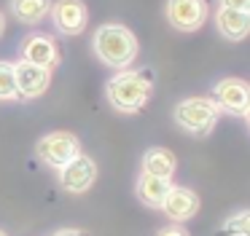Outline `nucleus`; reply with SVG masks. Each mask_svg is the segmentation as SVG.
Segmentation results:
<instances>
[{"label": "nucleus", "instance_id": "f257e3e1", "mask_svg": "<svg viewBox=\"0 0 250 236\" xmlns=\"http://www.w3.org/2000/svg\"><path fill=\"white\" fill-rule=\"evenodd\" d=\"M94 54L108 67H129L137 57V38L124 24H103L94 32Z\"/></svg>", "mask_w": 250, "mask_h": 236}, {"label": "nucleus", "instance_id": "f03ea898", "mask_svg": "<svg viewBox=\"0 0 250 236\" xmlns=\"http://www.w3.org/2000/svg\"><path fill=\"white\" fill-rule=\"evenodd\" d=\"M105 94H108V102L121 113H137L143 110V105L151 97V83L148 78H143V73H135V70H121L105 86Z\"/></svg>", "mask_w": 250, "mask_h": 236}, {"label": "nucleus", "instance_id": "7ed1b4c3", "mask_svg": "<svg viewBox=\"0 0 250 236\" xmlns=\"http://www.w3.org/2000/svg\"><path fill=\"white\" fill-rule=\"evenodd\" d=\"M221 107L212 102V97H188L175 107V123L191 134H210L218 123Z\"/></svg>", "mask_w": 250, "mask_h": 236}, {"label": "nucleus", "instance_id": "20e7f679", "mask_svg": "<svg viewBox=\"0 0 250 236\" xmlns=\"http://www.w3.org/2000/svg\"><path fill=\"white\" fill-rule=\"evenodd\" d=\"M35 153H38V158L43 161L46 166L60 169V166H65L70 158H76V156L81 153V142H78V137L70 132H51V134H46V137L38 139Z\"/></svg>", "mask_w": 250, "mask_h": 236}, {"label": "nucleus", "instance_id": "39448f33", "mask_svg": "<svg viewBox=\"0 0 250 236\" xmlns=\"http://www.w3.org/2000/svg\"><path fill=\"white\" fill-rule=\"evenodd\" d=\"M212 102L221 107V113L245 118L250 107V89L242 78H223L212 89Z\"/></svg>", "mask_w": 250, "mask_h": 236}, {"label": "nucleus", "instance_id": "423d86ee", "mask_svg": "<svg viewBox=\"0 0 250 236\" xmlns=\"http://www.w3.org/2000/svg\"><path fill=\"white\" fill-rule=\"evenodd\" d=\"M51 19H54L57 32L73 38V35H81L86 30V21H89V11L83 0H57L51 3Z\"/></svg>", "mask_w": 250, "mask_h": 236}, {"label": "nucleus", "instance_id": "0eeeda50", "mask_svg": "<svg viewBox=\"0 0 250 236\" xmlns=\"http://www.w3.org/2000/svg\"><path fill=\"white\" fill-rule=\"evenodd\" d=\"M97 180V164L89 156L78 153L76 158H70L65 166H60V185L67 193H83L94 185Z\"/></svg>", "mask_w": 250, "mask_h": 236}, {"label": "nucleus", "instance_id": "6e6552de", "mask_svg": "<svg viewBox=\"0 0 250 236\" xmlns=\"http://www.w3.org/2000/svg\"><path fill=\"white\" fill-rule=\"evenodd\" d=\"M14 80H17V97L35 99L41 97L51 83V67H41L33 62H17L14 64Z\"/></svg>", "mask_w": 250, "mask_h": 236}, {"label": "nucleus", "instance_id": "1a4fd4ad", "mask_svg": "<svg viewBox=\"0 0 250 236\" xmlns=\"http://www.w3.org/2000/svg\"><path fill=\"white\" fill-rule=\"evenodd\" d=\"M167 19L175 30L194 32L207 21L205 0H167Z\"/></svg>", "mask_w": 250, "mask_h": 236}, {"label": "nucleus", "instance_id": "9d476101", "mask_svg": "<svg viewBox=\"0 0 250 236\" xmlns=\"http://www.w3.org/2000/svg\"><path fill=\"white\" fill-rule=\"evenodd\" d=\"M162 209L167 217L172 220H191L196 212H199V196H196L191 188H183V185H172L167 191L162 201Z\"/></svg>", "mask_w": 250, "mask_h": 236}, {"label": "nucleus", "instance_id": "9b49d317", "mask_svg": "<svg viewBox=\"0 0 250 236\" xmlns=\"http://www.w3.org/2000/svg\"><path fill=\"white\" fill-rule=\"evenodd\" d=\"M22 59L41 67H54L60 62V51L49 35H27L22 40Z\"/></svg>", "mask_w": 250, "mask_h": 236}, {"label": "nucleus", "instance_id": "f8f14e48", "mask_svg": "<svg viewBox=\"0 0 250 236\" xmlns=\"http://www.w3.org/2000/svg\"><path fill=\"white\" fill-rule=\"evenodd\" d=\"M215 27L223 38H229V40H242L250 32V11L221 5V8L215 11Z\"/></svg>", "mask_w": 250, "mask_h": 236}, {"label": "nucleus", "instance_id": "ddd939ff", "mask_svg": "<svg viewBox=\"0 0 250 236\" xmlns=\"http://www.w3.org/2000/svg\"><path fill=\"white\" fill-rule=\"evenodd\" d=\"M169 188H172V182H169L167 177H156V175L143 172L140 180H137V198H140L146 207L162 209V201H164Z\"/></svg>", "mask_w": 250, "mask_h": 236}, {"label": "nucleus", "instance_id": "4468645a", "mask_svg": "<svg viewBox=\"0 0 250 236\" xmlns=\"http://www.w3.org/2000/svg\"><path fill=\"white\" fill-rule=\"evenodd\" d=\"M175 166H178V161H175V156L167 148H151L143 156V172H148V175L167 177L169 180L175 175Z\"/></svg>", "mask_w": 250, "mask_h": 236}, {"label": "nucleus", "instance_id": "2eb2a0df", "mask_svg": "<svg viewBox=\"0 0 250 236\" xmlns=\"http://www.w3.org/2000/svg\"><path fill=\"white\" fill-rule=\"evenodd\" d=\"M11 11L24 24H38L51 11V0H11Z\"/></svg>", "mask_w": 250, "mask_h": 236}, {"label": "nucleus", "instance_id": "dca6fc26", "mask_svg": "<svg viewBox=\"0 0 250 236\" xmlns=\"http://www.w3.org/2000/svg\"><path fill=\"white\" fill-rule=\"evenodd\" d=\"M218 236H250V212L242 209L218 228Z\"/></svg>", "mask_w": 250, "mask_h": 236}, {"label": "nucleus", "instance_id": "f3484780", "mask_svg": "<svg viewBox=\"0 0 250 236\" xmlns=\"http://www.w3.org/2000/svg\"><path fill=\"white\" fill-rule=\"evenodd\" d=\"M17 99V80H14V64L0 62V102Z\"/></svg>", "mask_w": 250, "mask_h": 236}, {"label": "nucleus", "instance_id": "a211bd4d", "mask_svg": "<svg viewBox=\"0 0 250 236\" xmlns=\"http://www.w3.org/2000/svg\"><path fill=\"white\" fill-rule=\"evenodd\" d=\"M221 5H226V8H239V11H250V0H221Z\"/></svg>", "mask_w": 250, "mask_h": 236}, {"label": "nucleus", "instance_id": "6ab92c4d", "mask_svg": "<svg viewBox=\"0 0 250 236\" xmlns=\"http://www.w3.org/2000/svg\"><path fill=\"white\" fill-rule=\"evenodd\" d=\"M156 236H188L183 228H162V231H156Z\"/></svg>", "mask_w": 250, "mask_h": 236}, {"label": "nucleus", "instance_id": "aec40b11", "mask_svg": "<svg viewBox=\"0 0 250 236\" xmlns=\"http://www.w3.org/2000/svg\"><path fill=\"white\" fill-rule=\"evenodd\" d=\"M54 236H89L86 231H78V228H62V231H57Z\"/></svg>", "mask_w": 250, "mask_h": 236}, {"label": "nucleus", "instance_id": "412c9836", "mask_svg": "<svg viewBox=\"0 0 250 236\" xmlns=\"http://www.w3.org/2000/svg\"><path fill=\"white\" fill-rule=\"evenodd\" d=\"M3 30H6V16H3V11H0V35H3Z\"/></svg>", "mask_w": 250, "mask_h": 236}, {"label": "nucleus", "instance_id": "4be33fe9", "mask_svg": "<svg viewBox=\"0 0 250 236\" xmlns=\"http://www.w3.org/2000/svg\"><path fill=\"white\" fill-rule=\"evenodd\" d=\"M0 236H8V234H6V231H0Z\"/></svg>", "mask_w": 250, "mask_h": 236}]
</instances>
